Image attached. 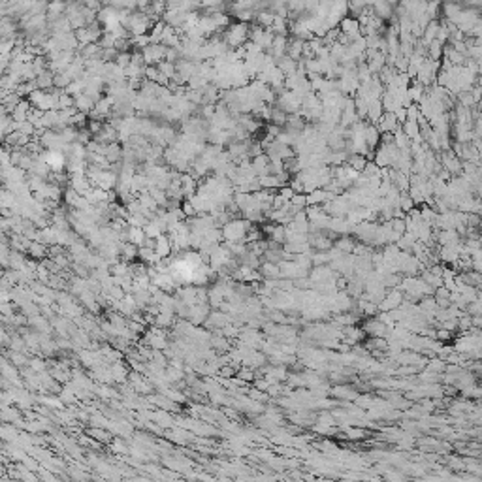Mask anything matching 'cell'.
Listing matches in <instances>:
<instances>
[{
  "label": "cell",
  "mask_w": 482,
  "mask_h": 482,
  "mask_svg": "<svg viewBox=\"0 0 482 482\" xmlns=\"http://www.w3.org/2000/svg\"><path fill=\"white\" fill-rule=\"evenodd\" d=\"M249 32H251V27L249 23H236V25H230L222 36L228 42V46L232 49H237L241 46H245V42L249 40Z\"/></svg>",
  "instance_id": "1"
},
{
  "label": "cell",
  "mask_w": 482,
  "mask_h": 482,
  "mask_svg": "<svg viewBox=\"0 0 482 482\" xmlns=\"http://www.w3.org/2000/svg\"><path fill=\"white\" fill-rule=\"evenodd\" d=\"M87 435L95 437L96 441H100L102 444H109L111 441H113V433L106 431L104 428H89V429H87Z\"/></svg>",
  "instance_id": "6"
},
{
  "label": "cell",
  "mask_w": 482,
  "mask_h": 482,
  "mask_svg": "<svg viewBox=\"0 0 482 482\" xmlns=\"http://www.w3.org/2000/svg\"><path fill=\"white\" fill-rule=\"evenodd\" d=\"M30 368L34 369L36 373H42V371H48L49 368V360L46 362L44 358H40V356H34V358H30Z\"/></svg>",
  "instance_id": "8"
},
{
  "label": "cell",
  "mask_w": 482,
  "mask_h": 482,
  "mask_svg": "<svg viewBox=\"0 0 482 482\" xmlns=\"http://www.w3.org/2000/svg\"><path fill=\"white\" fill-rule=\"evenodd\" d=\"M95 106H96V102L87 95V93H81V95L76 96V107L79 109V111H83V113L89 115L93 109H95Z\"/></svg>",
  "instance_id": "5"
},
{
  "label": "cell",
  "mask_w": 482,
  "mask_h": 482,
  "mask_svg": "<svg viewBox=\"0 0 482 482\" xmlns=\"http://www.w3.org/2000/svg\"><path fill=\"white\" fill-rule=\"evenodd\" d=\"M119 245H121V260L128 262V264L140 260V247L136 245V243H132V241H123Z\"/></svg>",
  "instance_id": "2"
},
{
  "label": "cell",
  "mask_w": 482,
  "mask_h": 482,
  "mask_svg": "<svg viewBox=\"0 0 482 482\" xmlns=\"http://www.w3.org/2000/svg\"><path fill=\"white\" fill-rule=\"evenodd\" d=\"M109 450L115 454H126L128 452V446H126L119 437H113V441L109 443Z\"/></svg>",
  "instance_id": "9"
},
{
  "label": "cell",
  "mask_w": 482,
  "mask_h": 482,
  "mask_svg": "<svg viewBox=\"0 0 482 482\" xmlns=\"http://www.w3.org/2000/svg\"><path fill=\"white\" fill-rule=\"evenodd\" d=\"M145 230H143L142 226H130L128 228V241H132V243H136L138 247L143 245V241H145Z\"/></svg>",
  "instance_id": "7"
},
{
  "label": "cell",
  "mask_w": 482,
  "mask_h": 482,
  "mask_svg": "<svg viewBox=\"0 0 482 482\" xmlns=\"http://www.w3.org/2000/svg\"><path fill=\"white\" fill-rule=\"evenodd\" d=\"M115 62H117L121 68H128V66H130V62H132V53H130V51H123V53H119V55H117V58H115Z\"/></svg>",
  "instance_id": "10"
},
{
  "label": "cell",
  "mask_w": 482,
  "mask_h": 482,
  "mask_svg": "<svg viewBox=\"0 0 482 482\" xmlns=\"http://www.w3.org/2000/svg\"><path fill=\"white\" fill-rule=\"evenodd\" d=\"M155 251H157V255L162 256V258H166V256H171V255H173V245H171V237L168 236V234H161V236L157 237V247H155Z\"/></svg>",
  "instance_id": "3"
},
{
  "label": "cell",
  "mask_w": 482,
  "mask_h": 482,
  "mask_svg": "<svg viewBox=\"0 0 482 482\" xmlns=\"http://www.w3.org/2000/svg\"><path fill=\"white\" fill-rule=\"evenodd\" d=\"M27 255H29L30 258H34V260L42 262L44 258H48L49 256V245L42 243V241H32V245L29 247Z\"/></svg>",
  "instance_id": "4"
}]
</instances>
